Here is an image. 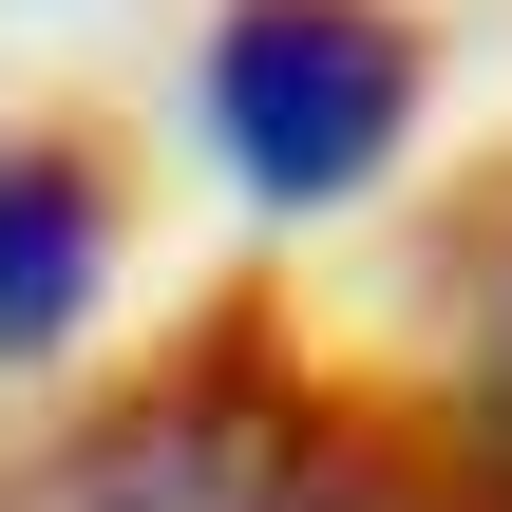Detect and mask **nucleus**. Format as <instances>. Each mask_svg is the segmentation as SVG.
<instances>
[{
    "label": "nucleus",
    "mask_w": 512,
    "mask_h": 512,
    "mask_svg": "<svg viewBox=\"0 0 512 512\" xmlns=\"http://www.w3.org/2000/svg\"><path fill=\"white\" fill-rule=\"evenodd\" d=\"M19 512H456V494L418 475L399 418H361L342 380H304V361H266L228 323L209 361L114 399L95 437H57L19 475Z\"/></svg>",
    "instance_id": "obj_1"
},
{
    "label": "nucleus",
    "mask_w": 512,
    "mask_h": 512,
    "mask_svg": "<svg viewBox=\"0 0 512 512\" xmlns=\"http://www.w3.org/2000/svg\"><path fill=\"white\" fill-rule=\"evenodd\" d=\"M190 95H209V152L266 209H342L418 133V19L399 0H228Z\"/></svg>",
    "instance_id": "obj_2"
},
{
    "label": "nucleus",
    "mask_w": 512,
    "mask_h": 512,
    "mask_svg": "<svg viewBox=\"0 0 512 512\" xmlns=\"http://www.w3.org/2000/svg\"><path fill=\"white\" fill-rule=\"evenodd\" d=\"M114 285V171L76 133H0V361H57Z\"/></svg>",
    "instance_id": "obj_3"
},
{
    "label": "nucleus",
    "mask_w": 512,
    "mask_h": 512,
    "mask_svg": "<svg viewBox=\"0 0 512 512\" xmlns=\"http://www.w3.org/2000/svg\"><path fill=\"white\" fill-rule=\"evenodd\" d=\"M494 475H512V304H494Z\"/></svg>",
    "instance_id": "obj_4"
}]
</instances>
